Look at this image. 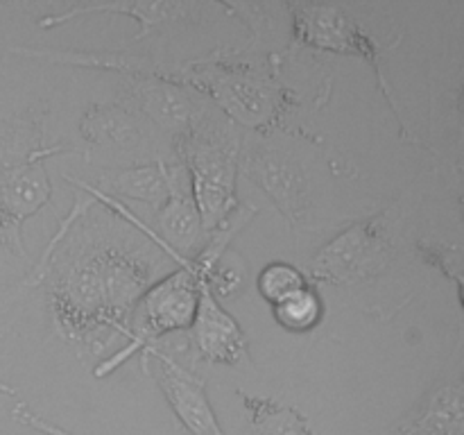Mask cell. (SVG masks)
<instances>
[{"label":"cell","mask_w":464,"mask_h":435,"mask_svg":"<svg viewBox=\"0 0 464 435\" xmlns=\"http://www.w3.org/2000/svg\"><path fill=\"white\" fill-rule=\"evenodd\" d=\"M148 254L116 238L89 240L50 284L48 302L59 334L75 344L100 347L113 335H134L131 317L145 290L157 281Z\"/></svg>","instance_id":"6da1fadb"},{"label":"cell","mask_w":464,"mask_h":435,"mask_svg":"<svg viewBox=\"0 0 464 435\" xmlns=\"http://www.w3.org/2000/svg\"><path fill=\"white\" fill-rule=\"evenodd\" d=\"M59 154L80 152L66 145H45L41 109L16 113L0 131V247L7 254L27 258L23 225L50 204L48 161Z\"/></svg>","instance_id":"7a4b0ae2"},{"label":"cell","mask_w":464,"mask_h":435,"mask_svg":"<svg viewBox=\"0 0 464 435\" xmlns=\"http://www.w3.org/2000/svg\"><path fill=\"white\" fill-rule=\"evenodd\" d=\"M279 72V66L252 68L243 62H231L216 50L184 66H161L157 77L188 91L198 89L236 127L267 131L284 125L285 116L297 104V95L281 82Z\"/></svg>","instance_id":"3957f363"},{"label":"cell","mask_w":464,"mask_h":435,"mask_svg":"<svg viewBox=\"0 0 464 435\" xmlns=\"http://www.w3.org/2000/svg\"><path fill=\"white\" fill-rule=\"evenodd\" d=\"M415 202V188H408L381 211L353 220L308 261L304 275L313 284L358 285L388 272L401 249Z\"/></svg>","instance_id":"277c9868"},{"label":"cell","mask_w":464,"mask_h":435,"mask_svg":"<svg viewBox=\"0 0 464 435\" xmlns=\"http://www.w3.org/2000/svg\"><path fill=\"white\" fill-rule=\"evenodd\" d=\"M175 148L188 177L190 198L199 213L204 234L208 236L238 207L236 179L243 150L240 131L229 118L207 109L193 130L175 140Z\"/></svg>","instance_id":"5b68a950"},{"label":"cell","mask_w":464,"mask_h":435,"mask_svg":"<svg viewBox=\"0 0 464 435\" xmlns=\"http://www.w3.org/2000/svg\"><path fill=\"white\" fill-rule=\"evenodd\" d=\"M288 12L290 23V44L302 45V48L317 50V53L331 54H347V57H358L374 68L376 84L381 93L385 95L388 104L392 107L394 116L399 121L401 139L411 143H420L415 131L408 127L403 118L401 104H399L397 91L385 77L383 59L399 41L392 44H381L374 34L365 27L361 18L349 14L343 5H324V3H284Z\"/></svg>","instance_id":"8992f818"},{"label":"cell","mask_w":464,"mask_h":435,"mask_svg":"<svg viewBox=\"0 0 464 435\" xmlns=\"http://www.w3.org/2000/svg\"><path fill=\"white\" fill-rule=\"evenodd\" d=\"M177 267L168 275L159 276L145 295L140 297L139 306L143 308L140 324L134 326V335L127 344H122L111 358L100 362L93 374L107 376L113 370L134 356H143V352L159 340L179 331H190L198 311L199 297V276L204 275L202 267L193 258H177Z\"/></svg>","instance_id":"52a82bcc"},{"label":"cell","mask_w":464,"mask_h":435,"mask_svg":"<svg viewBox=\"0 0 464 435\" xmlns=\"http://www.w3.org/2000/svg\"><path fill=\"white\" fill-rule=\"evenodd\" d=\"M238 172L270 198L295 234L313 229V199L304 168L266 143L243 145Z\"/></svg>","instance_id":"ba28073f"},{"label":"cell","mask_w":464,"mask_h":435,"mask_svg":"<svg viewBox=\"0 0 464 435\" xmlns=\"http://www.w3.org/2000/svg\"><path fill=\"white\" fill-rule=\"evenodd\" d=\"M89 14H121L130 16L140 25L136 41H143L152 30H161L168 25H202L211 23L216 18H225L227 9L220 0L216 3H166V0H127V3H75L66 7L63 12L45 14L36 21L39 27H57L72 18L89 16Z\"/></svg>","instance_id":"9c48e42d"},{"label":"cell","mask_w":464,"mask_h":435,"mask_svg":"<svg viewBox=\"0 0 464 435\" xmlns=\"http://www.w3.org/2000/svg\"><path fill=\"white\" fill-rule=\"evenodd\" d=\"M148 358L159 362L157 383L166 397L168 406L175 412L179 424L190 435H227L218 421L216 411L207 397V385L193 370L152 344L140 356V365L148 372Z\"/></svg>","instance_id":"30bf717a"},{"label":"cell","mask_w":464,"mask_h":435,"mask_svg":"<svg viewBox=\"0 0 464 435\" xmlns=\"http://www.w3.org/2000/svg\"><path fill=\"white\" fill-rule=\"evenodd\" d=\"M190 338L199 356L208 362L238 365V362L249 361L247 334L208 288L207 275L199 276L198 311L190 326Z\"/></svg>","instance_id":"8fae6325"},{"label":"cell","mask_w":464,"mask_h":435,"mask_svg":"<svg viewBox=\"0 0 464 435\" xmlns=\"http://www.w3.org/2000/svg\"><path fill=\"white\" fill-rule=\"evenodd\" d=\"M130 104L143 118H150L159 130L181 139L193 130L207 107L195 100L186 86L159 80V77H130L127 86Z\"/></svg>","instance_id":"7c38bea8"},{"label":"cell","mask_w":464,"mask_h":435,"mask_svg":"<svg viewBox=\"0 0 464 435\" xmlns=\"http://www.w3.org/2000/svg\"><path fill=\"white\" fill-rule=\"evenodd\" d=\"M385 435H464L460 365L435 381L415 408Z\"/></svg>","instance_id":"4fadbf2b"},{"label":"cell","mask_w":464,"mask_h":435,"mask_svg":"<svg viewBox=\"0 0 464 435\" xmlns=\"http://www.w3.org/2000/svg\"><path fill=\"white\" fill-rule=\"evenodd\" d=\"M80 134L91 148L134 152L145 143L143 116L130 102H95L82 113Z\"/></svg>","instance_id":"5bb4252c"},{"label":"cell","mask_w":464,"mask_h":435,"mask_svg":"<svg viewBox=\"0 0 464 435\" xmlns=\"http://www.w3.org/2000/svg\"><path fill=\"white\" fill-rule=\"evenodd\" d=\"M157 225L159 240L184 258H193L207 240L199 213L190 198L188 177L181 163H177L170 198L163 207H159Z\"/></svg>","instance_id":"9a60e30c"},{"label":"cell","mask_w":464,"mask_h":435,"mask_svg":"<svg viewBox=\"0 0 464 435\" xmlns=\"http://www.w3.org/2000/svg\"><path fill=\"white\" fill-rule=\"evenodd\" d=\"M177 163L159 161L134 163V166L113 168L100 172V184L95 186L104 195H121V198L139 199L150 207H163L170 198L172 179H175Z\"/></svg>","instance_id":"2e32d148"},{"label":"cell","mask_w":464,"mask_h":435,"mask_svg":"<svg viewBox=\"0 0 464 435\" xmlns=\"http://www.w3.org/2000/svg\"><path fill=\"white\" fill-rule=\"evenodd\" d=\"M236 394L243 403L252 435H317L311 421L290 403L275 397L247 394L243 390H236Z\"/></svg>","instance_id":"e0dca14e"},{"label":"cell","mask_w":464,"mask_h":435,"mask_svg":"<svg viewBox=\"0 0 464 435\" xmlns=\"http://www.w3.org/2000/svg\"><path fill=\"white\" fill-rule=\"evenodd\" d=\"M272 315H275L276 324L284 326L290 334H306V331H313L322 322L324 302H322L315 285H306V288L297 290L290 297L275 304Z\"/></svg>","instance_id":"ac0fdd59"},{"label":"cell","mask_w":464,"mask_h":435,"mask_svg":"<svg viewBox=\"0 0 464 435\" xmlns=\"http://www.w3.org/2000/svg\"><path fill=\"white\" fill-rule=\"evenodd\" d=\"M306 285H311V281L304 275L302 267L285 261L267 263L256 276L258 295H261L270 306L279 304L281 299L290 297V295L297 293V290L306 288Z\"/></svg>","instance_id":"d6986e66"},{"label":"cell","mask_w":464,"mask_h":435,"mask_svg":"<svg viewBox=\"0 0 464 435\" xmlns=\"http://www.w3.org/2000/svg\"><path fill=\"white\" fill-rule=\"evenodd\" d=\"M417 256L424 258L426 266L438 267L442 275L451 276L456 284V293L460 297L462 288V249L460 245H451L447 240L433 238H417L415 240Z\"/></svg>","instance_id":"ffe728a7"},{"label":"cell","mask_w":464,"mask_h":435,"mask_svg":"<svg viewBox=\"0 0 464 435\" xmlns=\"http://www.w3.org/2000/svg\"><path fill=\"white\" fill-rule=\"evenodd\" d=\"M39 433H44V435H75V433H71V430L62 429V426L53 424V421H41Z\"/></svg>","instance_id":"44dd1931"}]
</instances>
